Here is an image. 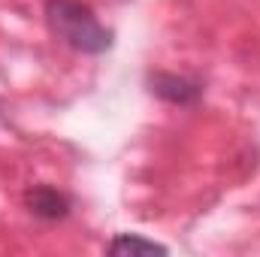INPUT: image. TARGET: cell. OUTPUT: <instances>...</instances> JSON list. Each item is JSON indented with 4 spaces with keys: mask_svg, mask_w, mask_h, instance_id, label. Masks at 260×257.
Returning <instances> with one entry per match:
<instances>
[{
    "mask_svg": "<svg viewBox=\"0 0 260 257\" xmlns=\"http://www.w3.org/2000/svg\"><path fill=\"white\" fill-rule=\"evenodd\" d=\"M46 21L49 30L73 52L103 55L112 49V30L103 27L82 0H46Z\"/></svg>",
    "mask_w": 260,
    "mask_h": 257,
    "instance_id": "6da1fadb",
    "label": "cell"
},
{
    "mask_svg": "<svg viewBox=\"0 0 260 257\" xmlns=\"http://www.w3.org/2000/svg\"><path fill=\"white\" fill-rule=\"evenodd\" d=\"M148 91L173 106H194L203 97V85L188 76H176V73H151L148 76Z\"/></svg>",
    "mask_w": 260,
    "mask_h": 257,
    "instance_id": "7a4b0ae2",
    "label": "cell"
},
{
    "mask_svg": "<svg viewBox=\"0 0 260 257\" xmlns=\"http://www.w3.org/2000/svg\"><path fill=\"white\" fill-rule=\"evenodd\" d=\"M24 206L34 218H43V221H61L70 215L73 209V200L64 191L52 188V185H34L24 191Z\"/></svg>",
    "mask_w": 260,
    "mask_h": 257,
    "instance_id": "3957f363",
    "label": "cell"
},
{
    "mask_svg": "<svg viewBox=\"0 0 260 257\" xmlns=\"http://www.w3.org/2000/svg\"><path fill=\"white\" fill-rule=\"evenodd\" d=\"M109 254H167L170 248L160 245V242H151L139 233H118L109 245H106Z\"/></svg>",
    "mask_w": 260,
    "mask_h": 257,
    "instance_id": "277c9868",
    "label": "cell"
},
{
    "mask_svg": "<svg viewBox=\"0 0 260 257\" xmlns=\"http://www.w3.org/2000/svg\"><path fill=\"white\" fill-rule=\"evenodd\" d=\"M0 124H3V109H0Z\"/></svg>",
    "mask_w": 260,
    "mask_h": 257,
    "instance_id": "5b68a950",
    "label": "cell"
}]
</instances>
